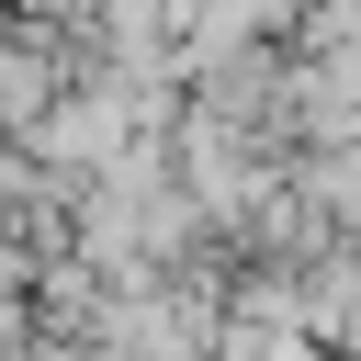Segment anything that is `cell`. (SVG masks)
<instances>
[{
  "label": "cell",
  "mask_w": 361,
  "mask_h": 361,
  "mask_svg": "<svg viewBox=\"0 0 361 361\" xmlns=\"http://www.w3.org/2000/svg\"><path fill=\"white\" fill-rule=\"evenodd\" d=\"M305 361H316V350H305Z\"/></svg>",
  "instance_id": "1"
}]
</instances>
